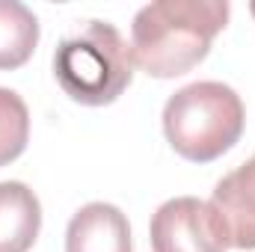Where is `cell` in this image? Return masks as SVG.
<instances>
[{"label": "cell", "instance_id": "6", "mask_svg": "<svg viewBox=\"0 0 255 252\" xmlns=\"http://www.w3.org/2000/svg\"><path fill=\"white\" fill-rule=\"evenodd\" d=\"M65 252H133L128 217L110 202L83 205L65 229Z\"/></svg>", "mask_w": 255, "mask_h": 252}, {"label": "cell", "instance_id": "7", "mask_svg": "<svg viewBox=\"0 0 255 252\" xmlns=\"http://www.w3.org/2000/svg\"><path fill=\"white\" fill-rule=\"evenodd\" d=\"M39 229V196L24 181H0V252H30Z\"/></svg>", "mask_w": 255, "mask_h": 252}, {"label": "cell", "instance_id": "8", "mask_svg": "<svg viewBox=\"0 0 255 252\" xmlns=\"http://www.w3.org/2000/svg\"><path fill=\"white\" fill-rule=\"evenodd\" d=\"M39 45V18L18 0H0V71L21 68Z\"/></svg>", "mask_w": 255, "mask_h": 252}, {"label": "cell", "instance_id": "2", "mask_svg": "<svg viewBox=\"0 0 255 252\" xmlns=\"http://www.w3.org/2000/svg\"><path fill=\"white\" fill-rule=\"evenodd\" d=\"M247 110L241 95L220 80H199L178 89L163 107L169 145L193 163L223 157L244 133Z\"/></svg>", "mask_w": 255, "mask_h": 252}, {"label": "cell", "instance_id": "9", "mask_svg": "<svg viewBox=\"0 0 255 252\" xmlns=\"http://www.w3.org/2000/svg\"><path fill=\"white\" fill-rule=\"evenodd\" d=\"M30 139V113L18 92L0 86V166L24 154Z\"/></svg>", "mask_w": 255, "mask_h": 252}, {"label": "cell", "instance_id": "1", "mask_svg": "<svg viewBox=\"0 0 255 252\" xmlns=\"http://www.w3.org/2000/svg\"><path fill=\"white\" fill-rule=\"evenodd\" d=\"M229 12L226 0H154L142 6L130 24L133 65L160 80L187 74L208 57Z\"/></svg>", "mask_w": 255, "mask_h": 252}, {"label": "cell", "instance_id": "3", "mask_svg": "<svg viewBox=\"0 0 255 252\" xmlns=\"http://www.w3.org/2000/svg\"><path fill=\"white\" fill-rule=\"evenodd\" d=\"M54 77L63 92L83 107L113 104L133 80V57L125 36L107 21H89L60 42Z\"/></svg>", "mask_w": 255, "mask_h": 252}, {"label": "cell", "instance_id": "5", "mask_svg": "<svg viewBox=\"0 0 255 252\" xmlns=\"http://www.w3.org/2000/svg\"><path fill=\"white\" fill-rule=\"evenodd\" d=\"M235 250H255V154L223 175L208 202Z\"/></svg>", "mask_w": 255, "mask_h": 252}, {"label": "cell", "instance_id": "4", "mask_svg": "<svg viewBox=\"0 0 255 252\" xmlns=\"http://www.w3.org/2000/svg\"><path fill=\"white\" fill-rule=\"evenodd\" d=\"M154 252H226L229 238L217 211L196 199L175 196L151 214L148 226Z\"/></svg>", "mask_w": 255, "mask_h": 252}]
</instances>
